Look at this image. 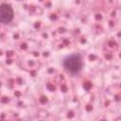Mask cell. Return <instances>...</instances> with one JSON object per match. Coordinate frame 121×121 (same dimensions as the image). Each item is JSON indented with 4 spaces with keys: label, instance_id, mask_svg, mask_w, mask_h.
I'll list each match as a JSON object with an SVG mask.
<instances>
[{
    "label": "cell",
    "instance_id": "obj_1",
    "mask_svg": "<svg viewBox=\"0 0 121 121\" xmlns=\"http://www.w3.org/2000/svg\"><path fill=\"white\" fill-rule=\"evenodd\" d=\"M63 67L70 74H77L81 70L82 60L78 54H73L66 57L63 60Z\"/></svg>",
    "mask_w": 121,
    "mask_h": 121
},
{
    "label": "cell",
    "instance_id": "obj_2",
    "mask_svg": "<svg viewBox=\"0 0 121 121\" xmlns=\"http://www.w3.org/2000/svg\"><path fill=\"white\" fill-rule=\"evenodd\" d=\"M13 19V9L9 4L0 6V21L3 24H9Z\"/></svg>",
    "mask_w": 121,
    "mask_h": 121
}]
</instances>
